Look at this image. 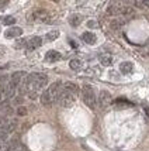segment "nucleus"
Returning <instances> with one entry per match:
<instances>
[{"label":"nucleus","mask_w":149,"mask_h":151,"mask_svg":"<svg viewBox=\"0 0 149 151\" xmlns=\"http://www.w3.org/2000/svg\"><path fill=\"white\" fill-rule=\"evenodd\" d=\"M28 88L31 86L34 91H38V89H42L45 88L46 83H48V76L45 73H30V75H26V79L23 81Z\"/></svg>","instance_id":"f257e3e1"},{"label":"nucleus","mask_w":149,"mask_h":151,"mask_svg":"<svg viewBox=\"0 0 149 151\" xmlns=\"http://www.w3.org/2000/svg\"><path fill=\"white\" fill-rule=\"evenodd\" d=\"M82 96H83V102L89 106L90 109H94V107H96V93H94L93 86L84 85L83 89H82Z\"/></svg>","instance_id":"f03ea898"},{"label":"nucleus","mask_w":149,"mask_h":151,"mask_svg":"<svg viewBox=\"0 0 149 151\" xmlns=\"http://www.w3.org/2000/svg\"><path fill=\"white\" fill-rule=\"evenodd\" d=\"M58 102L61 103L62 107H71L73 103H75V95H72V93H68V92H63L61 93V96H59Z\"/></svg>","instance_id":"7ed1b4c3"},{"label":"nucleus","mask_w":149,"mask_h":151,"mask_svg":"<svg viewBox=\"0 0 149 151\" xmlns=\"http://www.w3.org/2000/svg\"><path fill=\"white\" fill-rule=\"evenodd\" d=\"M113 102V96L108 91H101L100 92V96H98V103L101 107H107L108 105H111Z\"/></svg>","instance_id":"20e7f679"},{"label":"nucleus","mask_w":149,"mask_h":151,"mask_svg":"<svg viewBox=\"0 0 149 151\" xmlns=\"http://www.w3.org/2000/svg\"><path fill=\"white\" fill-rule=\"evenodd\" d=\"M23 35V28H20V27H10V28H7L6 31H4V37L6 38H19Z\"/></svg>","instance_id":"39448f33"},{"label":"nucleus","mask_w":149,"mask_h":151,"mask_svg":"<svg viewBox=\"0 0 149 151\" xmlns=\"http://www.w3.org/2000/svg\"><path fill=\"white\" fill-rule=\"evenodd\" d=\"M42 45V38L41 37H31V38L27 41V48L28 50H37L39 47Z\"/></svg>","instance_id":"423d86ee"},{"label":"nucleus","mask_w":149,"mask_h":151,"mask_svg":"<svg viewBox=\"0 0 149 151\" xmlns=\"http://www.w3.org/2000/svg\"><path fill=\"white\" fill-rule=\"evenodd\" d=\"M26 76V72H23V71H19V72H14L11 75V79H10V83L14 86H19L21 82H23V78Z\"/></svg>","instance_id":"0eeeda50"},{"label":"nucleus","mask_w":149,"mask_h":151,"mask_svg":"<svg viewBox=\"0 0 149 151\" xmlns=\"http://www.w3.org/2000/svg\"><path fill=\"white\" fill-rule=\"evenodd\" d=\"M120 71H121V73H124V75L131 73L134 71V64L130 62V61H124V62L120 64Z\"/></svg>","instance_id":"6e6552de"},{"label":"nucleus","mask_w":149,"mask_h":151,"mask_svg":"<svg viewBox=\"0 0 149 151\" xmlns=\"http://www.w3.org/2000/svg\"><path fill=\"white\" fill-rule=\"evenodd\" d=\"M62 58V55L58 52V51H55V50H51V51H48L45 54V59L48 62H56L59 59Z\"/></svg>","instance_id":"1a4fd4ad"},{"label":"nucleus","mask_w":149,"mask_h":151,"mask_svg":"<svg viewBox=\"0 0 149 151\" xmlns=\"http://www.w3.org/2000/svg\"><path fill=\"white\" fill-rule=\"evenodd\" d=\"M63 91L76 96V93L79 92V88H78V85L73 83V82H65V83H63Z\"/></svg>","instance_id":"9d476101"},{"label":"nucleus","mask_w":149,"mask_h":151,"mask_svg":"<svg viewBox=\"0 0 149 151\" xmlns=\"http://www.w3.org/2000/svg\"><path fill=\"white\" fill-rule=\"evenodd\" d=\"M121 10H123V6L120 3H111L110 7L107 9V13L110 16H115V14H121Z\"/></svg>","instance_id":"9b49d317"},{"label":"nucleus","mask_w":149,"mask_h":151,"mask_svg":"<svg viewBox=\"0 0 149 151\" xmlns=\"http://www.w3.org/2000/svg\"><path fill=\"white\" fill-rule=\"evenodd\" d=\"M82 40H83L86 44H94L96 41H97V37L94 35L93 33H90V31H86V33L82 34Z\"/></svg>","instance_id":"f8f14e48"},{"label":"nucleus","mask_w":149,"mask_h":151,"mask_svg":"<svg viewBox=\"0 0 149 151\" xmlns=\"http://www.w3.org/2000/svg\"><path fill=\"white\" fill-rule=\"evenodd\" d=\"M33 17L35 20H41V21H48L49 19V14L46 10H37V12H34Z\"/></svg>","instance_id":"ddd939ff"},{"label":"nucleus","mask_w":149,"mask_h":151,"mask_svg":"<svg viewBox=\"0 0 149 151\" xmlns=\"http://www.w3.org/2000/svg\"><path fill=\"white\" fill-rule=\"evenodd\" d=\"M41 103H42V105H51V103H53L49 91H45V92L41 93Z\"/></svg>","instance_id":"4468645a"},{"label":"nucleus","mask_w":149,"mask_h":151,"mask_svg":"<svg viewBox=\"0 0 149 151\" xmlns=\"http://www.w3.org/2000/svg\"><path fill=\"white\" fill-rule=\"evenodd\" d=\"M100 62L104 66H110L113 64V57L110 54H103V55H100Z\"/></svg>","instance_id":"2eb2a0df"},{"label":"nucleus","mask_w":149,"mask_h":151,"mask_svg":"<svg viewBox=\"0 0 149 151\" xmlns=\"http://www.w3.org/2000/svg\"><path fill=\"white\" fill-rule=\"evenodd\" d=\"M69 23H71V26L78 27L82 23V16L80 14H72L71 17H69Z\"/></svg>","instance_id":"dca6fc26"},{"label":"nucleus","mask_w":149,"mask_h":151,"mask_svg":"<svg viewBox=\"0 0 149 151\" xmlns=\"http://www.w3.org/2000/svg\"><path fill=\"white\" fill-rule=\"evenodd\" d=\"M0 21H1L4 26H13L14 23H16V19H14L13 16H6V17H1Z\"/></svg>","instance_id":"f3484780"},{"label":"nucleus","mask_w":149,"mask_h":151,"mask_svg":"<svg viewBox=\"0 0 149 151\" xmlns=\"http://www.w3.org/2000/svg\"><path fill=\"white\" fill-rule=\"evenodd\" d=\"M69 66H71V69H73V71H78V69L82 68V61L80 59H71Z\"/></svg>","instance_id":"a211bd4d"},{"label":"nucleus","mask_w":149,"mask_h":151,"mask_svg":"<svg viewBox=\"0 0 149 151\" xmlns=\"http://www.w3.org/2000/svg\"><path fill=\"white\" fill-rule=\"evenodd\" d=\"M58 37H59V31H58V30H52V31H49V33H46V35H45L46 41H55Z\"/></svg>","instance_id":"6ab92c4d"},{"label":"nucleus","mask_w":149,"mask_h":151,"mask_svg":"<svg viewBox=\"0 0 149 151\" xmlns=\"http://www.w3.org/2000/svg\"><path fill=\"white\" fill-rule=\"evenodd\" d=\"M121 14H124V16H132V14H134V9H132V7L125 6V7H123Z\"/></svg>","instance_id":"aec40b11"},{"label":"nucleus","mask_w":149,"mask_h":151,"mask_svg":"<svg viewBox=\"0 0 149 151\" xmlns=\"http://www.w3.org/2000/svg\"><path fill=\"white\" fill-rule=\"evenodd\" d=\"M87 27H89V28H97L98 23L94 21V20H90V21H87Z\"/></svg>","instance_id":"412c9836"},{"label":"nucleus","mask_w":149,"mask_h":151,"mask_svg":"<svg viewBox=\"0 0 149 151\" xmlns=\"http://www.w3.org/2000/svg\"><path fill=\"white\" fill-rule=\"evenodd\" d=\"M17 114H19V116H26V114H27V109H26V107H23V106H21V107H19V109H17Z\"/></svg>","instance_id":"4be33fe9"},{"label":"nucleus","mask_w":149,"mask_h":151,"mask_svg":"<svg viewBox=\"0 0 149 151\" xmlns=\"http://www.w3.org/2000/svg\"><path fill=\"white\" fill-rule=\"evenodd\" d=\"M121 24H123V23L117 20V21H113V23H111V27H113V28H120V27H121Z\"/></svg>","instance_id":"5701e85b"},{"label":"nucleus","mask_w":149,"mask_h":151,"mask_svg":"<svg viewBox=\"0 0 149 151\" xmlns=\"http://www.w3.org/2000/svg\"><path fill=\"white\" fill-rule=\"evenodd\" d=\"M24 44H26V40H20V42H17V44H16V47L19 48V47H23Z\"/></svg>","instance_id":"b1692460"},{"label":"nucleus","mask_w":149,"mask_h":151,"mask_svg":"<svg viewBox=\"0 0 149 151\" xmlns=\"http://www.w3.org/2000/svg\"><path fill=\"white\" fill-rule=\"evenodd\" d=\"M142 6L143 7H149V0H142Z\"/></svg>","instance_id":"393cba45"},{"label":"nucleus","mask_w":149,"mask_h":151,"mask_svg":"<svg viewBox=\"0 0 149 151\" xmlns=\"http://www.w3.org/2000/svg\"><path fill=\"white\" fill-rule=\"evenodd\" d=\"M145 112H146V114H148V119H149V107H145Z\"/></svg>","instance_id":"a878e982"}]
</instances>
